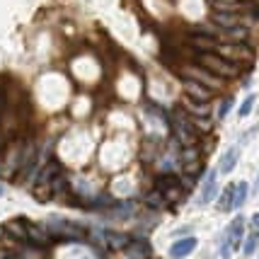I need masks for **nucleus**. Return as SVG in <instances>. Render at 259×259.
<instances>
[{
  "label": "nucleus",
  "mask_w": 259,
  "mask_h": 259,
  "mask_svg": "<svg viewBox=\"0 0 259 259\" xmlns=\"http://www.w3.org/2000/svg\"><path fill=\"white\" fill-rule=\"evenodd\" d=\"M184 92H187V97L199 100V102H208L213 97V90H208L206 85L196 82V80H189V78H184Z\"/></svg>",
  "instance_id": "7"
},
{
  "label": "nucleus",
  "mask_w": 259,
  "mask_h": 259,
  "mask_svg": "<svg viewBox=\"0 0 259 259\" xmlns=\"http://www.w3.org/2000/svg\"><path fill=\"white\" fill-rule=\"evenodd\" d=\"M233 194H235V184H228L226 189H223L221 201H218V208H221V211H230V208H233Z\"/></svg>",
  "instance_id": "19"
},
{
  "label": "nucleus",
  "mask_w": 259,
  "mask_h": 259,
  "mask_svg": "<svg viewBox=\"0 0 259 259\" xmlns=\"http://www.w3.org/2000/svg\"><path fill=\"white\" fill-rule=\"evenodd\" d=\"M49 233L56 237H68V240H80L82 237V228L70 223V221H63V218H51L49 221Z\"/></svg>",
  "instance_id": "5"
},
{
  "label": "nucleus",
  "mask_w": 259,
  "mask_h": 259,
  "mask_svg": "<svg viewBox=\"0 0 259 259\" xmlns=\"http://www.w3.org/2000/svg\"><path fill=\"white\" fill-rule=\"evenodd\" d=\"M215 51H218V56H223L226 61L237 63V66L252 61V49H249L247 44H218Z\"/></svg>",
  "instance_id": "4"
},
{
  "label": "nucleus",
  "mask_w": 259,
  "mask_h": 259,
  "mask_svg": "<svg viewBox=\"0 0 259 259\" xmlns=\"http://www.w3.org/2000/svg\"><path fill=\"white\" fill-rule=\"evenodd\" d=\"M3 194H5V184H0V196H3Z\"/></svg>",
  "instance_id": "24"
},
{
  "label": "nucleus",
  "mask_w": 259,
  "mask_h": 259,
  "mask_svg": "<svg viewBox=\"0 0 259 259\" xmlns=\"http://www.w3.org/2000/svg\"><path fill=\"white\" fill-rule=\"evenodd\" d=\"M51 237L54 235H51L46 228L27 223V240H29L32 245H36V247H49V245H51Z\"/></svg>",
  "instance_id": "9"
},
{
  "label": "nucleus",
  "mask_w": 259,
  "mask_h": 259,
  "mask_svg": "<svg viewBox=\"0 0 259 259\" xmlns=\"http://www.w3.org/2000/svg\"><path fill=\"white\" fill-rule=\"evenodd\" d=\"M196 63H201L203 68H208L211 73H215L218 78H235V75H240V66L237 63H230V61H226L223 56H218V54H213V51H206V54H196Z\"/></svg>",
  "instance_id": "3"
},
{
  "label": "nucleus",
  "mask_w": 259,
  "mask_h": 259,
  "mask_svg": "<svg viewBox=\"0 0 259 259\" xmlns=\"http://www.w3.org/2000/svg\"><path fill=\"white\" fill-rule=\"evenodd\" d=\"M247 182H240V184H235V194H233V208H240L242 203L247 201Z\"/></svg>",
  "instance_id": "17"
},
{
  "label": "nucleus",
  "mask_w": 259,
  "mask_h": 259,
  "mask_svg": "<svg viewBox=\"0 0 259 259\" xmlns=\"http://www.w3.org/2000/svg\"><path fill=\"white\" fill-rule=\"evenodd\" d=\"M249 36V32L245 29V27H230V29H223V44H245V39Z\"/></svg>",
  "instance_id": "14"
},
{
  "label": "nucleus",
  "mask_w": 259,
  "mask_h": 259,
  "mask_svg": "<svg viewBox=\"0 0 259 259\" xmlns=\"http://www.w3.org/2000/svg\"><path fill=\"white\" fill-rule=\"evenodd\" d=\"M169 126H172V134L180 141L182 146H196L199 143V128L192 121V116L184 112L182 107H175L169 114Z\"/></svg>",
  "instance_id": "1"
},
{
  "label": "nucleus",
  "mask_w": 259,
  "mask_h": 259,
  "mask_svg": "<svg viewBox=\"0 0 259 259\" xmlns=\"http://www.w3.org/2000/svg\"><path fill=\"white\" fill-rule=\"evenodd\" d=\"M218 194V172L211 169L203 180V187H201V196H199V203H211Z\"/></svg>",
  "instance_id": "8"
},
{
  "label": "nucleus",
  "mask_w": 259,
  "mask_h": 259,
  "mask_svg": "<svg viewBox=\"0 0 259 259\" xmlns=\"http://www.w3.org/2000/svg\"><path fill=\"white\" fill-rule=\"evenodd\" d=\"M249 223H252V228H254V233H259V213L252 215V218H249Z\"/></svg>",
  "instance_id": "23"
},
{
  "label": "nucleus",
  "mask_w": 259,
  "mask_h": 259,
  "mask_svg": "<svg viewBox=\"0 0 259 259\" xmlns=\"http://www.w3.org/2000/svg\"><path fill=\"white\" fill-rule=\"evenodd\" d=\"M107 242H109V247H114V249H124L131 245V237L119 235V233H109V235H107Z\"/></svg>",
  "instance_id": "18"
},
{
  "label": "nucleus",
  "mask_w": 259,
  "mask_h": 259,
  "mask_svg": "<svg viewBox=\"0 0 259 259\" xmlns=\"http://www.w3.org/2000/svg\"><path fill=\"white\" fill-rule=\"evenodd\" d=\"M177 70H180V75H184V78L189 80H196V82H201V85H206L208 90H223V85H226V80L218 78L215 73H211L208 68H203L201 63H182V66H177Z\"/></svg>",
  "instance_id": "2"
},
{
  "label": "nucleus",
  "mask_w": 259,
  "mask_h": 259,
  "mask_svg": "<svg viewBox=\"0 0 259 259\" xmlns=\"http://www.w3.org/2000/svg\"><path fill=\"white\" fill-rule=\"evenodd\" d=\"M237 158H240V148H228L226 153H223V158H221V162H218V172L221 175H230L233 172V167L237 165Z\"/></svg>",
  "instance_id": "12"
},
{
  "label": "nucleus",
  "mask_w": 259,
  "mask_h": 259,
  "mask_svg": "<svg viewBox=\"0 0 259 259\" xmlns=\"http://www.w3.org/2000/svg\"><path fill=\"white\" fill-rule=\"evenodd\" d=\"M254 194H259V180H257V184H254Z\"/></svg>",
  "instance_id": "25"
},
{
  "label": "nucleus",
  "mask_w": 259,
  "mask_h": 259,
  "mask_svg": "<svg viewBox=\"0 0 259 259\" xmlns=\"http://www.w3.org/2000/svg\"><path fill=\"white\" fill-rule=\"evenodd\" d=\"M5 233L12 235L15 240H27V221L24 218H12L5 223Z\"/></svg>",
  "instance_id": "15"
},
{
  "label": "nucleus",
  "mask_w": 259,
  "mask_h": 259,
  "mask_svg": "<svg viewBox=\"0 0 259 259\" xmlns=\"http://www.w3.org/2000/svg\"><path fill=\"white\" fill-rule=\"evenodd\" d=\"M211 20H213L215 27H221V29H230V27H237V24H240V15H237V12H221V10H215Z\"/></svg>",
  "instance_id": "13"
},
{
  "label": "nucleus",
  "mask_w": 259,
  "mask_h": 259,
  "mask_svg": "<svg viewBox=\"0 0 259 259\" xmlns=\"http://www.w3.org/2000/svg\"><path fill=\"white\" fill-rule=\"evenodd\" d=\"M182 109L194 116V119H208L211 116V107H208V102H199V100H192V97H187L184 104H182Z\"/></svg>",
  "instance_id": "10"
},
{
  "label": "nucleus",
  "mask_w": 259,
  "mask_h": 259,
  "mask_svg": "<svg viewBox=\"0 0 259 259\" xmlns=\"http://www.w3.org/2000/svg\"><path fill=\"white\" fill-rule=\"evenodd\" d=\"M242 228H245V218H242V215H237L235 221L230 223V228H228V242H230L233 247H237L240 240H242Z\"/></svg>",
  "instance_id": "16"
},
{
  "label": "nucleus",
  "mask_w": 259,
  "mask_h": 259,
  "mask_svg": "<svg viewBox=\"0 0 259 259\" xmlns=\"http://www.w3.org/2000/svg\"><path fill=\"white\" fill-rule=\"evenodd\" d=\"M230 107H233V95L226 97V100L221 102V109H218V119H226L228 112H230Z\"/></svg>",
  "instance_id": "22"
},
{
  "label": "nucleus",
  "mask_w": 259,
  "mask_h": 259,
  "mask_svg": "<svg viewBox=\"0 0 259 259\" xmlns=\"http://www.w3.org/2000/svg\"><path fill=\"white\" fill-rule=\"evenodd\" d=\"M196 237H182V240H177L172 247H169V254L175 259H180V257H187V254H192L194 249H196Z\"/></svg>",
  "instance_id": "11"
},
{
  "label": "nucleus",
  "mask_w": 259,
  "mask_h": 259,
  "mask_svg": "<svg viewBox=\"0 0 259 259\" xmlns=\"http://www.w3.org/2000/svg\"><path fill=\"white\" fill-rule=\"evenodd\" d=\"M252 107H254V95H249L247 100L242 102V104H240V116H242V119H245V116H249V112H252Z\"/></svg>",
  "instance_id": "21"
},
{
  "label": "nucleus",
  "mask_w": 259,
  "mask_h": 259,
  "mask_svg": "<svg viewBox=\"0 0 259 259\" xmlns=\"http://www.w3.org/2000/svg\"><path fill=\"white\" fill-rule=\"evenodd\" d=\"M257 245H259V233H252V235L245 240V247H242V252H245V254L249 257V254H254Z\"/></svg>",
  "instance_id": "20"
},
{
  "label": "nucleus",
  "mask_w": 259,
  "mask_h": 259,
  "mask_svg": "<svg viewBox=\"0 0 259 259\" xmlns=\"http://www.w3.org/2000/svg\"><path fill=\"white\" fill-rule=\"evenodd\" d=\"M187 44H189V49H192L194 54H206V51H215L218 39L211 36L208 32H201V34L192 32L189 34V39H187Z\"/></svg>",
  "instance_id": "6"
},
{
  "label": "nucleus",
  "mask_w": 259,
  "mask_h": 259,
  "mask_svg": "<svg viewBox=\"0 0 259 259\" xmlns=\"http://www.w3.org/2000/svg\"><path fill=\"white\" fill-rule=\"evenodd\" d=\"M0 169H3V160H0Z\"/></svg>",
  "instance_id": "26"
}]
</instances>
